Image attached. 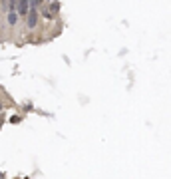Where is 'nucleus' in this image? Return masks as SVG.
Listing matches in <instances>:
<instances>
[{
  "mask_svg": "<svg viewBox=\"0 0 171 179\" xmlns=\"http://www.w3.org/2000/svg\"><path fill=\"white\" fill-rule=\"evenodd\" d=\"M24 18H26V26H28V30H34V28L38 26V20H40V14H38V10H34V8H30V10H28V14H26Z\"/></svg>",
  "mask_w": 171,
  "mask_h": 179,
  "instance_id": "nucleus-1",
  "label": "nucleus"
},
{
  "mask_svg": "<svg viewBox=\"0 0 171 179\" xmlns=\"http://www.w3.org/2000/svg\"><path fill=\"white\" fill-rule=\"evenodd\" d=\"M18 18H20V16H18V12H16V10H8L6 20H8V24H10V26H16V24H18Z\"/></svg>",
  "mask_w": 171,
  "mask_h": 179,
  "instance_id": "nucleus-4",
  "label": "nucleus"
},
{
  "mask_svg": "<svg viewBox=\"0 0 171 179\" xmlns=\"http://www.w3.org/2000/svg\"><path fill=\"white\" fill-rule=\"evenodd\" d=\"M6 2H8V4H6V6H8V10H14V6H16V0H6Z\"/></svg>",
  "mask_w": 171,
  "mask_h": 179,
  "instance_id": "nucleus-6",
  "label": "nucleus"
},
{
  "mask_svg": "<svg viewBox=\"0 0 171 179\" xmlns=\"http://www.w3.org/2000/svg\"><path fill=\"white\" fill-rule=\"evenodd\" d=\"M28 4H30V8H34V10H38L42 4H46V0H28Z\"/></svg>",
  "mask_w": 171,
  "mask_h": 179,
  "instance_id": "nucleus-5",
  "label": "nucleus"
},
{
  "mask_svg": "<svg viewBox=\"0 0 171 179\" xmlns=\"http://www.w3.org/2000/svg\"><path fill=\"white\" fill-rule=\"evenodd\" d=\"M0 4H4V6H6V0H0Z\"/></svg>",
  "mask_w": 171,
  "mask_h": 179,
  "instance_id": "nucleus-8",
  "label": "nucleus"
},
{
  "mask_svg": "<svg viewBox=\"0 0 171 179\" xmlns=\"http://www.w3.org/2000/svg\"><path fill=\"white\" fill-rule=\"evenodd\" d=\"M0 110H2V106H0Z\"/></svg>",
  "mask_w": 171,
  "mask_h": 179,
  "instance_id": "nucleus-9",
  "label": "nucleus"
},
{
  "mask_svg": "<svg viewBox=\"0 0 171 179\" xmlns=\"http://www.w3.org/2000/svg\"><path fill=\"white\" fill-rule=\"evenodd\" d=\"M10 122H12V124H18V122H20V118H18V116H14V118H10Z\"/></svg>",
  "mask_w": 171,
  "mask_h": 179,
  "instance_id": "nucleus-7",
  "label": "nucleus"
},
{
  "mask_svg": "<svg viewBox=\"0 0 171 179\" xmlns=\"http://www.w3.org/2000/svg\"><path fill=\"white\" fill-rule=\"evenodd\" d=\"M14 10L18 12V16H20V18H24V16L28 14V10H30V4H28V0H16V6H14Z\"/></svg>",
  "mask_w": 171,
  "mask_h": 179,
  "instance_id": "nucleus-2",
  "label": "nucleus"
},
{
  "mask_svg": "<svg viewBox=\"0 0 171 179\" xmlns=\"http://www.w3.org/2000/svg\"><path fill=\"white\" fill-rule=\"evenodd\" d=\"M38 14L42 16L44 20H50V22H52V20L56 18V14H54V12H52V10L48 8V6H44V4L40 6V8H38Z\"/></svg>",
  "mask_w": 171,
  "mask_h": 179,
  "instance_id": "nucleus-3",
  "label": "nucleus"
}]
</instances>
